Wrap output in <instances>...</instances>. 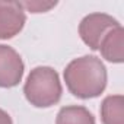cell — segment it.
Returning a JSON list of instances; mask_svg holds the SVG:
<instances>
[{"label":"cell","instance_id":"6da1fadb","mask_svg":"<svg viewBox=\"0 0 124 124\" xmlns=\"http://www.w3.org/2000/svg\"><path fill=\"white\" fill-rule=\"evenodd\" d=\"M64 82L75 96L80 99L96 98L105 91L107 69L101 58L83 55L70 61L64 69Z\"/></svg>","mask_w":124,"mask_h":124},{"label":"cell","instance_id":"7a4b0ae2","mask_svg":"<svg viewBox=\"0 0 124 124\" xmlns=\"http://www.w3.org/2000/svg\"><path fill=\"white\" fill-rule=\"evenodd\" d=\"M61 92L63 89L57 72L45 66L31 70L23 86V93L28 102L37 108H48L55 105L61 98Z\"/></svg>","mask_w":124,"mask_h":124},{"label":"cell","instance_id":"3957f363","mask_svg":"<svg viewBox=\"0 0 124 124\" xmlns=\"http://www.w3.org/2000/svg\"><path fill=\"white\" fill-rule=\"evenodd\" d=\"M117 26L118 21L105 13H91L85 16L79 25V34L83 42L91 50H99L102 39Z\"/></svg>","mask_w":124,"mask_h":124},{"label":"cell","instance_id":"277c9868","mask_svg":"<svg viewBox=\"0 0 124 124\" xmlns=\"http://www.w3.org/2000/svg\"><path fill=\"white\" fill-rule=\"evenodd\" d=\"M23 61L21 55L8 45L0 44V88H13L23 76Z\"/></svg>","mask_w":124,"mask_h":124},{"label":"cell","instance_id":"5b68a950","mask_svg":"<svg viewBox=\"0 0 124 124\" xmlns=\"http://www.w3.org/2000/svg\"><path fill=\"white\" fill-rule=\"evenodd\" d=\"M26 16L19 2H0V39H9L18 35Z\"/></svg>","mask_w":124,"mask_h":124},{"label":"cell","instance_id":"8992f818","mask_svg":"<svg viewBox=\"0 0 124 124\" xmlns=\"http://www.w3.org/2000/svg\"><path fill=\"white\" fill-rule=\"evenodd\" d=\"M124 31L123 26H117L112 29L101 42L99 51L102 57L111 63H123L124 60Z\"/></svg>","mask_w":124,"mask_h":124},{"label":"cell","instance_id":"52a82bcc","mask_svg":"<svg viewBox=\"0 0 124 124\" xmlns=\"http://www.w3.org/2000/svg\"><path fill=\"white\" fill-rule=\"evenodd\" d=\"M101 120L104 124H124L123 95L107 96L101 105Z\"/></svg>","mask_w":124,"mask_h":124},{"label":"cell","instance_id":"ba28073f","mask_svg":"<svg viewBox=\"0 0 124 124\" xmlns=\"http://www.w3.org/2000/svg\"><path fill=\"white\" fill-rule=\"evenodd\" d=\"M55 124H95V118L85 107L69 105L58 111Z\"/></svg>","mask_w":124,"mask_h":124},{"label":"cell","instance_id":"9c48e42d","mask_svg":"<svg viewBox=\"0 0 124 124\" xmlns=\"http://www.w3.org/2000/svg\"><path fill=\"white\" fill-rule=\"evenodd\" d=\"M23 9L32 12V13H41V12H47L50 10L51 8H54L57 3H44V2H23L21 3Z\"/></svg>","mask_w":124,"mask_h":124},{"label":"cell","instance_id":"30bf717a","mask_svg":"<svg viewBox=\"0 0 124 124\" xmlns=\"http://www.w3.org/2000/svg\"><path fill=\"white\" fill-rule=\"evenodd\" d=\"M0 124H12L10 115L6 111H3V109H0Z\"/></svg>","mask_w":124,"mask_h":124}]
</instances>
